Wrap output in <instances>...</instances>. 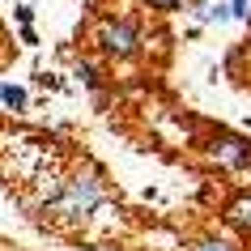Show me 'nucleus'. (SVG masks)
Listing matches in <instances>:
<instances>
[{
	"instance_id": "obj_3",
	"label": "nucleus",
	"mask_w": 251,
	"mask_h": 251,
	"mask_svg": "<svg viewBox=\"0 0 251 251\" xmlns=\"http://www.w3.org/2000/svg\"><path fill=\"white\" fill-rule=\"evenodd\" d=\"M209 153L217 162H226V166H247L251 162V141L247 136H234V132H217L213 145H209Z\"/></svg>"
},
{
	"instance_id": "obj_6",
	"label": "nucleus",
	"mask_w": 251,
	"mask_h": 251,
	"mask_svg": "<svg viewBox=\"0 0 251 251\" xmlns=\"http://www.w3.org/2000/svg\"><path fill=\"white\" fill-rule=\"evenodd\" d=\"M192 251H238L230 238H204V243H196Z\"/></svg>"
},
{
	"instance_id": "obj_10",
	"label": "nucleus",
	"mask_w": 251,
	"mask_h": 251,
	"mask_svg": "<svg viewBox=\"0 0 251 251\" xmlns=\"http://www.w3.org/2000/svg\"><path fill=\"white\" fill-rule=\"evenodd\" d=\"M247 22H251V17H247Z\"/></svg>"
},
{
	"instance_id": "obj_4",
	"label": "nucleus",
	"mask_w": 251,
	"mask_h": 251,
	"mask_svg": "<svg viewBox=\"0 0 251 251\" xmlns=\"http://www.w3.org/2000/svg\"><path fill=\"white\" fill-rule=\"evenodd\" d=\"M226 217H230L238 230H251V192H243V196L230 200V204H226Z\"/></svg>"
},
{
	"instance_id": "obj_8",
	"label": "nucleus",
	"mask_w": 251,
	"mask_h": 251,
	"mask_svg": "<svg viewBox=\"0 0 251 251\" xmlns=\"http://www.w3.org/2000/svg\"><path fill=\"white\" fill-rule=\"evenodd\" d=\"M230 13H234V17H251V0H234Z\"/></svg>"
},
{
	"instance_id": "obj_2",
	"label": "nucleus",
	"mask_w": 251,
	"mask_h": 251,
	"mask_svg": "<svg viewBox=\"0 0 251 251\" xmlns=\"http://www.w3.org/2000/svg\"><path fill=\"white\" fill-rule=\"evenodd\" d=\"M98 47L115 60H132L141 51V30H136V22H102L98 26Z\"/></svg>"
},
{
	"instance_id": "obj_7",
	"label": "nucleus",
	"mask_w": 251,
	"mask_h": 251,
	"mask_svg": "<svg viewBox=\"0 0 251 251\" xmlns=\"http://www.w3.org/2000/svg\"><path fill=\"white\" fill-rule=\"evenodd\" d=\"M187 0H149V9H158V13H175V9H183Z\"/></svg>"
},
{
	"instance_id": "obj_9",
	"label": "nucleus",
	"mask_w": 251,
	"mask_h": 251,
	"mask_svg": "<svg viewBox=\"0 0 251 251\" xmlns=\"http://www.w3.org/2000/svg\"><path fill=\"white\" fill-rule=\"evenodd\" d=\"M81 77H85V85H98V73H94L90 64H81Z\"/></svg>"
},
{
	"instance_id": "obj_5",
	"label": "nucleus",
	"mask_w": 251,
	"mask_h": 251,
	"mask_svg": "<svg viewBox=\"0 0 251 251\" xmlns=\"http://www.w3.org/2000/svg\"><path fill=\"white\" fill-rule=\"evenodd\" d=\"M0 102L13 106V111H22V106H26V90H17V85H0Z\"/></svg>"
},
{
	"instance_id": "obj_1",
	"label": "nucleus",
	"mask_w": 251,
	"mask_h": 251,
	"mask_svg": "<svg viewBox=\"0 0 251 251\" xmlns=\"http://www.w3.org/2000/svg\"><path fill=\"white\" fill-rule=\"evenodd\" d=\"M102 204V179L98 175H77L73 183L64 187V196L55 200V209L64 213V217H85Z\"/></svg>"
}]
</instances>
